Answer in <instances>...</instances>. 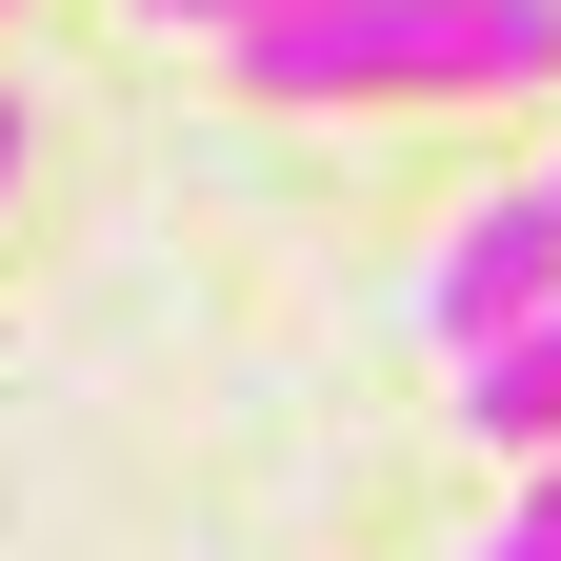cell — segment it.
<instances>
[{
  "instance_id": "obj_3",
  "label": "cell",
  "mask_w": 561,
  "mask_h": 561,
  "mask_svg": "<svg viewBox=\"0 0 561 561\" xmlns=\"http://www.w3.org/2000/svg\"><path fill=\"white\" fill-rule=\"evenodd\" d=\"M461 442H522V461H561V301L502 341V362H461Z\"/></svg>"
},
{
  "instance_id": "obj_8",
  "label": "cell",
  "mask_w": 561,
  "mask_h": 561,
  "mask_svg": "<svg viewBox=\"0 0 561 561\" xmlns=\"http://www.w3.org/2000/svg\"><path fill=\"white\" fill-rule=\"evenodd\" d=\"M0 21H21V0H0Z\"/></svg>"
},
{
  "instance_id": "obj_4",
  "label": "cell",
  "mask_w": 561,
  "mask_h": 561,
  "mask_svg": "<svg viewBox=\"0 0 561 561\" xmlns=\"http://www.w3.org/2000/svg\"><path fill=\"white\" fill-rule=\"evenodd\" d=\"M461 561H561V461H522V502H502V522H481Z\"/></svg>"
},
{
  "instance_id": "obj_5",
  "label": "cell",
  "mask_w": 561,
  "mask_h": 561,
  "mask_svg": "<svg viewBox=\"0 0 561 561\" xmlns=\"http://www.w3.org/2000/svg\"><path fill=\"white\" fill-rule=\"evenodd\" d=\"M140 21H181V41H221V60H241V41H280V21H301V0H140Z\"/></svg>"
},
{
  "instance_id": "obj_7",
  "label": "cell",
  "mask_w": 561,
  "mask_h": 561,
  "mask_svg": "<svg viewBox=\"0 0 561 561\" xmlns=\"http://www.w3.org/2000/svg\"><path fill=\"white\" fill-rule=\"evenodd\" d=\"M541 201H561V161H541Z\"/></svg>"
},
{
  "instance_id": "obj_6",
  "label": "cell",
  "mask_w": 561,
  "mask_h": 561,
  "mask_svg": "<svg viewBox=\"0 0 561 561\" xmlns=\"http://www.w3.org/2000/svg\"><path fill=\"white\" fill-rule=\"evenodd\" d=\"M0 201H21V101H0Z\"/></svg>"
},
{
  "instance_id": "obj_1",
  "label": "cell",
  "mask_w": 561,
  "mask_h": 561,
  "mask_svg": "<svg viewBox=\"0 0 561 561\" xmlns=\"http://www.w3.org/2000/svg\"><path fill=\"white\" fill-rule=\"evenodd\" d=\"M522 81H561V0H301L280 41H241V101H280V121L522 101Z\"/></svg>"
},
{
  "instance_id": "obj_2",
  "label": "cell",
  "mask_w": 561,
  "mask_h": 561,
  "mask_svg": "<svg viewBox=\"0 0 561 561\" xmlns=\"http://www.w3.org/2000/svg\"><path fill=\"white\" fill-rule=\"evenodd\" d=\"M401 301H421V341H442V362H502V341L561 301V201H541V181L461 201V221L421 241V280H401Z\"/></svg>"
}]
</instances>
